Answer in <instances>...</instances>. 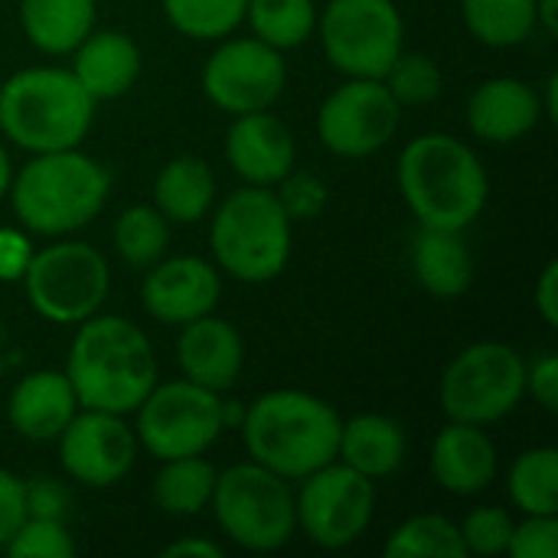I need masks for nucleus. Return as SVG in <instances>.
Masks as SVG:
<instances>
[{"instance_id":"nucleus-1","label":"nucleus","mask_w":558,"mask_h":558,"mask_svg":"<svg viewBox=\"0 0 558 558\" xmlns=\"http://www.w3.org/2000/svg\"><path fill=\"white\" fill-rule=\"evenodd\" d=\"M65 376L78 405L128 415L157 386V356L147 333L128 317H85Z\"/></svg>"},{"instance_id":"nucleus-2","label":"nucleus","mask_w":558,"mask_h":558,"mask_svg":"<svg viewBox=\"0 0 558 558\" xmlns=\"http://www.w3.org/2000/svg\"><path fill=\"white\" fill-rule=\"evenodd\" d=\"M242 438L255 464L284 481H304L317 468L337 461L340 415L317 396L278 389L258 396L242 418Z\"/></svg>"},{"instance_id":"nucleus-3","label":"nucleus","mask_w":558,"mask_h":558,"mask_svg":"<svg viewBox=\"0 0 558 558\" xmlns=\"http://www.w3.org/2000/svg\"><path fill=\"white\" fill-rule=\"evenodd\" d=\"M399 190L422 226L464 232L487 206L481 157L451 134H422L399 157Z\"/></svg>"},{"instance_id":"nucleus-4","label":"nucleus","mask_w":558,"mask_h":558,"mask_svg":"<svg viewBox=\"0 0 558 558\" xmlns=\"http://www.w3.org/2000/svg\"><path fill=\"white\" fill-rule=\"evenodd\" d=\"M111 190L108 170L78 147L36 154L10 180L16 219L39 235H65L88 226Z\"/></svg>"},{"instance_id":"nucleus-5","label":"nucleus","mask_w":558,"mask_h":558,"mask_svg":"<svg viewBox=\"0 0 558 558\" xmlns=\"http://www.w3.org/2000/svg\"><path fill=\"white\" fill-rule=\"evenodd\" d=\"M92 114L95 98L65 69H23L0 85V131L29 154L78 147Z\"/></svg>"},{"instance_id":"nucleus-6","label":"nucleus","mask_w":558,"mask_h":558,"mask_svg":"<svg viewBox=\"0 0 558 558\" xmlns=\"http://www.w3.org/2000/svg\"><path fill=\"white\" fill-rule=\"evenodd\" d=\"M291 226L271 186H242L229 193L213 216V255L232 278L265 284L278 278L291 258Z\"/></svg>"},{"instance_id":"nucleus-7","label":"nucleus","mask_w":558,"mask_h":558,"mask_svg":"<svg viewBox=\"0 0 558 558\" xmlns=\"http://www.w3.org/2000/svg\"><path fill=\"white\" fill-rule=\"evenodd\" d=\"M209 507L222 533L248 553H275L298 530L288 481L255 461L222 471Z\"/></svg>"},{"instance_id":"nucleus-8","label":"nucleus","mask_w":558,"mask_h":558,"mask_svg":"<svg viewBox=\"0 0 558 558\" xmlns=\"http://www.w3.org/2000/svg\"><path fill=\"white\" fill-rule=\"evenodd\" d=\"M526 396V360L497 340L471 343L441 376V409L451 422L490 425L507 418Z\"/></svg>"},{"instance_id":"nucleus-9","label":"nucleus","mask_w":558,"mask_h":558,"mask_svg":"<svg viewBox=\"0 0 558 558\" xmlns=\"http://www.w3.org/2000/svg\"><path fill=\"white\" fill-rule=\"evenodd\" d=\"M26 298L33 311L52 324H82L108 298V262L85 242H59L33 252L26 275Z\"/></svg>"},{"instance_id":"nucleus-10","label":"nucleus","mask_w":558,"mask_h":558,"mask_svg":"<svg viewBox=\"0 0 558 558\" xmlns=\"http://www.w3.org/2000/svg\"><path fill=\"white\" fill-rule=\"evenodd\" d=\"M137 412V438L157 461L206 454L226 428L219 392L190 379L154 386Z\"/></svg>"},{"instance_id":"nucleus-11","label":"nucleus","mask_w":558,"mask_h":558,"mask_svg":"<svg viewBox=\"0 0 558 558\" xmlns=\"http://www.w3.org/2000/svg\"><path fill=\"white\" fill-rule=\"evenodd\" d=\"M320 39L343 75L383 78L402 52V13L392 0H330Z\"/></svg>"},{"instance_id":"nucleus-12","label":"nucleus","mask_w":558,"mask_h":558,"mask_svg":"<svg viewBox=\"0 0 558 558\" xmlns=\"http://www.w3.org/2000/svg\"><path fill=\"white\" fill-rule=\"evenodd\" d=\"M376 510V484L343 461H330L304 477L294 497V513L301 533L324 549H343L356 543Z\"/></svg>"},{"instance_id":"nucleus-13","label":"nucleus","mask_w":558,"mask_h":558,"mask_svg":"<svg viewBox=\"0 0 558 558\" xmlns=\"http://www.w3.org/2000/svg\"><path fill=\"white\" fill-rule=\"evenodd\" d=\"M402 121V105L383 78H350L320 105L317 134L337 157H369L383 150Z\"/></svg>"},{"instance_id":"nucleus-14","label":"nucleus","mask_w":558,"mask_h":558,"mask_svg":"<svg viewBox=\"0 0 558 558\" xmlns=\"http://www.w3.org/2000/svg\"><path fill=\"white\" fill-rule=\"evenodd\" d=\"M284 82H288V69L281 49L262 43L258 36L219 43V49L209 56L203 69L206 98L229 114L271 108L284 92Z\"/></svg>"},{"instance_id":"nucleus-15","label":"nucleus","mask_w":558,"mask_h":558,"mask_svg":"<svg viewBox=\"0 0 558 558\" xmlns=\"http://www.w3.org/2000/svg\"><path fill=\"white\" fill-rule=\"evenodd\" d=\"M62 468L72 481L85 487H111L118 484L137 454V435L114 412L85 409L72 415V422L59 435Z\"/></svg>"},{"instance_id":"nucleus-16","label":"nucleus","mask_w":558,"mask_h":558,"mask_svg":"<svg viewBox=\"0 0 558 558\" xmlns=\"http://www.w3.org/2000/svg\"><path fill=\"white\" fill-rule=\"evenodd\" d=\"M219 291H222L219 271L196 255L154 262L141 284L147 314L157 317L160 324H177V327L213 314V307L219 304Z\"/></svg>"},{"instance_id":"nucleus-17","label":"nucleus","mask_w":558,"mask_h":558,"mask_svg":"<svg viewBox=\"0 0 558 558\" xmlns=\"http://www.w3.org/2000/svg\"><path fill=\"white\" fill-rule=\"evenodd\" d=\"M226 157L248 186H275L294 167L298 150L284 121H278L265 108L235 114L226 134Z\"/></svg>"},{"instance_id":"nucleus-18","label":"nucleus","mask_w":558,"mask_h":558,"mask_svg":"<svg viewBox=\"0 0 558 558\" xmlns=\"http://www.w3.org/2000/svg\"><path fill=\"white\" fill-rule=\"evenodd\" d=\"M177 360H180L183 379L213 392H226L235 386L242 373L245 347H242L239 330L229 320L206 314V317L183 324V333L177 340Z\"/></svg>"},{"instance_id":"nucleus-19","label":"nucleus","mask_w":558,"mask_h":558,"mask_svg":"<svg viewBox=\"0 0 558 558\" xmlns=\"http://www.w3.org/2000/svg\"><path fill=\"white\" fill-rule=\"evenodd\" d=\"M543 118L536 88L520 78H487L468 101V124L481 141L510 144L526 137Z\"/></svg>"},{"instance_id":"nucleus-20","label":"nucleus","mask_w":558,"mask_h":558,"mask_svg":"<svg viewBox=\"0 0 558 558\" xmlns=\"http://www.w3.org/2000/svg\"><path fill=\"white\" fill-rule=\"evenodd\" d=\"M75 409H78V399L72 392L69 376L56 369H39L16 383L7 415H10V425L23 438L52 441L72 422Z\"/></svg>"},{"instance_id":"nucleus-21","label":"nucleus","mask_w":558,"mask_h":558,"mask_svg":"<svg viewBox=\"0 0 558 558\" xmlns=\"http://www.w3.org/2000/svg\"><path fill=\"white\" fill-rule=\"evenodd\" d=\"M435 481L461 497L481 494L497 477V448L481 432V425L451 422L432 448Z\"/></svg>"},{"instance_id":"nucleus-22","label":"nucleus","mask_w":558,"mask_h":558,"mask_svg":"<svg viewBox=\"0 0 558 558\" xmlns=\"http://www.w3.org/2000/svg\"><path fill=\"white\" fill-rule=\"evenodd\" d=\"M72 75L95 98H121L141 75V49L124 33H88L75 46Z\"/></svg>"},{"instance_id":"nucleus-23","label":"nucleus","mask_w":558,"mask_h":558,"mask_svg":"<svg viewBox=\"0 0 558 558\" xmlns=\"http://www.w3.org/2000/svg\"><path fill=\"white\" fill-rule=\"evenodd\" d=\"M412 271L428 294L451 301L468 294L474 281V255L461 232L422 226L412 242Z\"/></svg>"},{"instance_id":"nucleus-24","label":"nucleus","mask_w":558,"mask_h":558,"mask_svg":"<svg viewBox=\"0 0 558 558\" xmlns=\"http://www.w3.org/2000/svg\"><path fill=\"white\" fill-rule=\"evenodd\" d=\"M405 432L396 418L389 415H356L350 422H343L340 428V445H337V458L360 471L369 481L389 477L392 471L402 468L405 461Z\"/></svg>"},{"instance_id":"nucleus-25","label":"nucleus","mask_w":558,"mask_h":558,"mask_svg":"<svg viewBox=\"0 0 558 558\" xmlns=\"http://www.w3.org/2000/svg\"><path fill=\"white\" fill-rule=\"evenodd\" d=\"M20 23L39 52L62 56L92 33L95 0H20Z\"/></svg>"},{"instance_id":"nucleus-26","label":"nucleus","mask_w":558,"mask_h":558,"mask_svg":"<svg viewBox=\"0 0 558 558\" xmlns=\"http://www.w3.org/2000/svg\"><path fill=\"white\" fill-rule=\"evenodd\" d=\"M216 199L213 167L199 157H173L154 180V203L163 219L190 226L206 219Z\"/></svg>"},{"instance_id":"nucleus-27","label":"nucleus","mask_w":558,"mask_h":558,"mask_svg":"<svg viewBox=\"0 0 558 558\" xmlns=\"http://www.w3.org/2000/svg\"><path fill=\"white\" fill-rule=\"evenodd\" d=\"M216 468L199 458H170L163 461L160 474L154 477V500L160 510L173 517H196L209 507L216 490Z\"/></svg>"},{"instance_id":"nucleus-28","label":"nucleus","mask_w":558,"mask_h":558,"mask_svg":"<svg viewBox=\"0 0 558 558\" xmlns=\"http://www.w3.org/2000/svg\"><path fill=\"white\" fill-rule=\"evenodd\" d=\"M510 497L530 517H558V451L553 445L520 454L510 468Z\"/></svg>"},{"instance_id":"nucleus-29","label":"nucleus","mask_w":558,"mask_h":558,"mask_svg":"<svg viewBox=\"0 0 558 558\" xmlns=\"http://www.w3.org/2000/svg\"><path fill=\"white\" fill-rule=\"evenodd\" d=\"M468 29L494 46H520L536 29V0H461Z\"/></svg>"},{"instance_id":"nucleus-30","label":"nucleus","mask_w":558,"mask_h":558,"mask_svg":"<svg viewBox=\"0 0 558 558\" xmlns=\"http://www.w3.org/2000/svg\"><path fill=\"white\" fill-rule=\"evenodd\" d=\"M245 16L252 33L275 49H294L317 29L314 0H248Z\"/></svg>"},{"instance_id":"nucleus-31","label":"nucleus","mask_w":558,"mask_h":558,"mask_svg":"<svg viewBox=\"0 0 558 558\" xmlns=\"http://www.w3.org/2000/svg\"><path fill=\"white\" fill-rule=\"evenodd\" d=\"M389 558H468L461 526L438 513L405 520L386 543Z\"/></svg>"},{"instance_id":"nucleus-32","label":"nucleus","mask_w":558,"mask_h":558,"mask_svg":"<svg viewBox=\"0 0 558 558\" xmlns=\"http://www.w3.org/2000/svg\"><path fill=\"white\" fill-rule=\"evenodd\" d=\"M167 219L157 206H131L114 222V248L134 268H150L167 252Z\"/></svg>"},{"instance_id":"nucleus-33","label":"nucleus","mask_w":558,"mask_h":558,"mask_svg":"<svg viewBox=\"0 0 558 558\" xmlns=\"http://www.w3.org/2000/svg\"><path fill=\"white\" fill-rule=\"evenodd\" d=\"M248 0H163L167 20L193 39H222L245 20Z\"/></svg>"},{"instance_id":"nucleus-34","label":"nucleus","mask_w":558,"mask_h":558,"mask_svg":"<svg viewBox=\"0 0 558 558\" xmlns=\"http://www.w3.org/2000/svg\"><path fill=\"white\" fill-rule=\"evenodd\" d=\"M383 82L402 108L435 101L445 85L438 62L422 52H399L396 62L389 65V72L383 75Z\"/></svg>"},{"instance_id":"nucleus-35","label":"nucleus","mask_w":558,"mask_h":558,"mask_svg":"<svg viewBox=\"0 0 558 558\" xmlns=\"http://www.w3.org/2000/svg\"><path fill=\"white\" fill-rule=\"evenodd\" d=\"M13 558H72L75 556V543L65 533L62 520H39V517H26L16 533L10 536V543L3 546Z\"/></svg>"},{"instance_id":"nucleus-36","label":"nucleus","mask_w":558,"mask_h":558,"mask_svg":"<svg viewBox=\"0 0 558 558\" xmlns=\"http://www.w3.org/2000/svg\"><path fill=\"white\" fill-rule=\"evenodd\" d=\"M513 536V520L500 507L471 510L461 523V539L468 556H504Z\"/></svg>"},{"instance_id":"nucleus-37","label":"nucleus","mask_w":558,"mask_h":558,"mask_svg":"<svg viewBox=\"0 0 558 558\" xmlns=\"http://www.w3.org/2000/svg\"><path fill=\"white\" fill-rule=\"evenodd\" d=\"M275 196H278V203H281V209H284V216L291 222H307V219L324 213V206H327V183L317 173H311V170H294L291 167L278 180V193Z\"/></svg>"},{"instance_id":"nucleus-38","label":"nucleus","mask_w":558,"mask_h":558,"mask_svg":"<svg viewBox=\"0 0 558 558\" xmlns=\"http://www.w3.org/2000/svg\"><path fill=\"white\" fill-rule=\"evenodd\" d=\"M507 553L513 558H556L558 556V517H530L513 526Z\"/></svg>"},{"instance_id":"nucleus-39","label":"nucleus","mask_w":558,"mask_h":558,"mask_svg":"<svg viewBox=\"0 0 558 558\" xmlns=\"http://www.w3.org/2000/svg\"><path fill=\"white\" fill-rule=\"evenodd\" d=\"M23 500H26V517L65 520V513H69V490L59 481H49V477L23 484Z\"/></svg>"},{"instance_id":"nucleus-40","label":"nucleus","mask_w":558,"mask_h":558,"mask_svg":"<svg viewBox=\"0 0 558 558\" xmlns=\"http://www.w3.org/2000/svg\"><path fill=\"white\" fill-rule=\"evenodd\" d=\"M26 520V500H23V481L0 468V549L10 543L16 526Z\"/></svg>"},{"instance_id":"nucleus-41","label":"nucleus","mask_w":558,"mask_h":558,"mask_svg":"<svg viewBox=\"0 0 558 558\" xmlns=\"http://www.w3.org/2000/svg\"><path fill=\"white\" fill-rule=\"evenodd\" d=\"M526 392L546 409H558V360L556 353H543L533 366H526Z\"/></svg>"},{"instance_id":"nucleus-42","label":"nucleus","mask_w":558,"mask_h":558,"mask_svg":"<svg viewBox=\"0 0 558 558\" xmlns=\"http://www.w3.org/2000/svg\"><path fill=\"white\" fill-rule=\"evenodd\" d=\"M33 245L16 229H0V281H23Z\"/></svg>"},{"instance_id":"nucleus-43","label":"nucleus","mask_w":558,"mask_h":558,"mask_svg":"<svg viewBox=\"0 0 558 558\" xmlns=\"http://www.w3.org/2000/svg\"><path fill=\"white\" fill-rule=\"evenodd\" d=\"M536 307L549 327H558V262L553 258L536 281Z\"/></svg>"},{"instance_id":"nucleus-44","label":"nucleus","mask_w":558,"mask_h":558,"mask_svg":"<svg viewBox=\"0 0 558 558\" xmlns=\"http://www.w3.org/2000/svg\"><path fill=\"white\" fill-rule=\"evenodd\" d=\"M163 556H203V558H222V546L219 543H209V539H180L173 546L163 549Z\"/></svg>"},{"instance_id":"nucleus-45","label":"nucleus","mask_w":558,"mask_h":558,"mask_svg":"<svg viewBox=\"0 0 558 558\" xmlns=\"http://www.w3.org/2000/svg\"><path fill=\"white\" fill-rule=\"evenodd\" d=\"M536 26H543L549 36L558 33V3L556 0H536Z\"/></svg>"},{"instance_id":"nucleus-46","label":"nucleus","mask_w":558,"mask_h":558,"mask_svg":"<svg viewBox=\"0 0 558 558\" xmlns=\"http://www.w3.org/2000/svg\"><path fill=\"white\" fill-rule=\"evenodd\" d=\"M543 105V114L549 118V121H556L558 118V75L553 72L549 75V82H546V101H539Z\"/></svg>"},{"instance_id":"nucleus-47","label":"nucleus","mask_w":558,"mask_h":558,"mask_svg":"<svg viewBox=\"0 0 558 558\" xmlns=\"http://www.w3.org/2000/svg\"><path fill=\"white\" fill-rule=\"evenodd\" d=\"M10 180H13V167H10V157H7V150H3V144H0V199H3L7 190H10Z\"/></svg>"}]
</instances>
